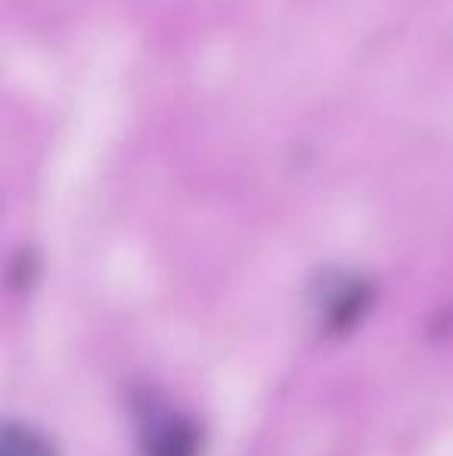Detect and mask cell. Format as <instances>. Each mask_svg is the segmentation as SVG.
Wrapping results in <instances>:
<instances>
[{
    "label": "cell",
    "instance_id": "cell-1",
    "mask_svg": "<svg viewBox=\"0 0 453 456\" xmlns=\"http://www.w3.org/2000/svg\"><path fill=\"white\" fill-rule=\"evenodd\" d=\"M4 456H50V447L31 432H6Z\"/></svg>",
    "mask_w": 453,
    "mask_h": 456
}]
</instances>
